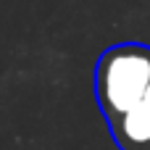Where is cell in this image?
<instances>
[{
  "label": "cell",
  "mask_w": 150,
  "mask_h": 150,
  "mask_svg": "<svg viewBox=\"0 0 150 150\" xmlns=\"http://www.w3.org/2000/svg\"><path fill=\"white\" fill-rule=\"evenodd\" d=\"M148 82L150 45L119 42L100 53L95 63V100L105 119V127L142 98Z\"/></svg>",
  "instance_id": "obj_1"
},
{
  "label": "cell",
  "mask_w": 150,
  "mask_h": 150,
  "mask_svg": "<svg viewBox=\"0 0 150 150\" xmlns=\"http://www.w3.org/2000/svg\"><path fill=\"white\" fill-rule=\"evenodd\" d=\"M108 132L119 150H150V82L142 98L108 124Z\"/></svg>",
  "instance_id": "obj_2"
}]
</instances>
